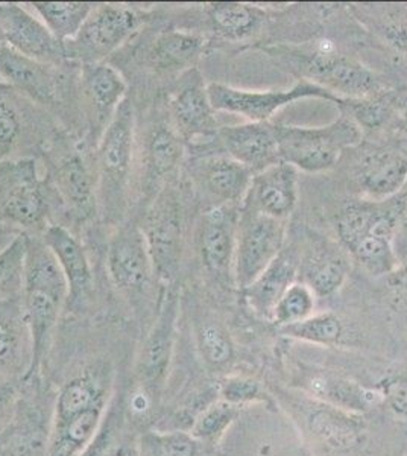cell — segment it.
I'll list each match as a JSON object with an SVG mask.
<instances>
[{
    "mask_svg": "<svg viewBox=\"0 0 407 456\" xmlns=\"http://www.w3.org/2000/svg\"><path fill=\"white\" fill-rule=\"evenodd\" d=\"M207 94L215 111L239 114L249 122H268L275 111L299 99H327L340 105L346 102V99L338 98L310 81H301L289 90L277 92H247L225 84L210 83L207 86Z\"/></svg>",
    "mask_w": 407,
    "mask_h": 456,
    "instance_id": "cell-12",
    "label": "cell"
},
{
    "mask_svg": "<svg viewBox=\"0 0 407 456\" xmlns=\"http://www.w3.org/2000/svg\"><path fill=\"white\" fill-rule=\"evenodd\" d=\"M42 240L55 256L69 285L66 311L83 315L94 303V270L87 251L64 225H47Z\"/></svg>",
    "mask_w": 407,
    "mask_h": 456,
    "instance_id": "cell-14",
    "label": "cell"
},
{
    "mask_svg": "<svg viewBox=\"0 0 407 456\" xmlns=\"http://www.w3.org/2000/svg\"><path fill=\"white\" fill-rule=\"evenodd\" d=\"M298 266L299 259L295 249H281L268 268L258 275L257 281L245 289L254 311L266 318H273L281 297L292 286Z\"/></svg>",
    "mask_w": 407,
    "mask_h": 456,
    "instance_id": "cell-26",
    "label": "cell"
},
{
    "mask_svg": "<svg viewBox=\"0 0 407 456\" xmlns=\"http://www.w3.org/2000/svg\"><path fill=\"white\" fill-rule=\"evenodd\" d=\"M183 139L170 125H151L135 148V167H139L142 195L154 200L169 186L170 178L183 161Z\"/></svg>",
    "mask_w": 407,
    "mask_h": 456,
    "instance_id": "cell-13",
    "label": "cell"
},
{
    "mask_svg": "<svg viewBox=\"0 0 407 456\" xmlns=\"http://www.w3.org/2000/svg\"><path fill=\"white\" fill-rule=\"evenodd\" d=\"M215 113L201 75L191 70L170 96V126L184 141L207 139L219 131Z\"/></svg>",
    "mask_w": 407,
    "mask_h": 456,
    "instance_id": "cell-18",
    "label": "cell"
},
{
    "mask_svg": "<svg viewBox=\"0 0 407 456\" xmlns=\"http://www.w3.org/2000/svg\"><path fill=\"white\" fill-rule=\"evenodd\" d=\"M280 160L297 171L321 172L335 167L344 150L361 142L359 125L346 116L322 128L275 125Z\"/></svg>",
    "mask_w": 407,
    "mask_h": 456,
    "instance_id": "cell-6",
    "label": "cell"
},
{
    "mask_svg": "<svg viewBox=\"0 0 407 456\" xmlns=\"http://www.w3.org/2000/svg\"><path fill=\"white\" fill-rule=\"evenodd\" d=\"M219 393L224 402L238 406L245 402L258 399L260 388L251 379L228 378L222 382Z\"/></svg>",
    "mask_w": 407,
    "mask_h": 456,
    "instance_id": "cell-42",
    "label": "cell"
},
{
    "mask_svg": "<svg viewBox=\"0 0 407 456\" xmlns=\"http://www.w3.org/2000/svg\"><path fill=\"white\" fill-rule=\"evenodd\" d=\"M239 213L236 204L212 206L202 215L198 249L206 270L217 279L230 274L234 265Z\"/></svg>",
    "mask_w": 407,
    "mask_h": 456,
    "instance_id": "cell-17",
    "label": "cell"
},
{
    "mask_svg": "<svg viewBox=\"0 0 407 456\" xmlns=\"http://www.w3.org/2000/svg\"><path fill=\"white\" fill-rule=\"evenodd\" d=\"M210 19L216 29L230 37L247 36L253 31L260 21V14L256 8L242 4H213L210 8Z\"/></svg>",
    "mask_w": 407,
    "mask_h": 456,
    "instance_id": "cell-37",
    "label": "cell"
},
{
    "mask_svg": "<svg viewBox=\"0 0 407 456\" xmlns=\"http://www.w3.org/2000/svg\"><path fill=\"white\" fill-rule=\"evenodd\" d=\"M199 441L186 430H144L135 444L139 456H196Z\"/></svg>",
    "mask_w": 407,
    "mask_h": 456,
    "instance_id": "cell-33",
    "label": "cell"
},
{
    "mask_svg": "<svg viewBox=\"0 0 407 456\" xmlns=\"http://www.w3.org/2000/svg\"><path fill=\"white\" fill-rule=\"evenodd\" d=\"M29 236L16 238L0 249V305L21 297Z\"/></svg>",
    "mask_w": 407,
    "mask_h": 456,
    "instance_id": "cell-32",
    "label": "cell"
},
{
    "mask_svg": "<svg viewBox=\"0 0 407 456\" xmlns=\"http://www.w3.org/2000/svg\"><path fill=\"white\" fill-rule=\"evenodd\" d=\"M21 380L0 379V434L10 425L20 399Z\"/></svg>",
    "mask_w": 407,
    "mask_h": 456,
    "instance_id": "cell-43",
    "label": "cell"
},
{
    "mask_svg": "<svg viewBox=\"0 0 407 456\" xmlns=\"http://www.w3.org/2000/svg\"><path fill=\"white\" fill-rule=\"evenodd\" d=\"M348 264L346 256L335 247H322L307 257L305 264V281L318 296L329 297L339 289L346 281Z\"/></svg>",
    "mask_w": 407,
    "mask_h": 456,
    "instance_id": "cell-31",
    "label": "cell"
},
{
    "mask_svg": "<svg viewBox=\"0 0 407 456\" xmlns=\"http://www.w3.org/2000/svg\"><path fill=\"white\" fill-rule=\"evenodd\" d=\"M139 434L135 432L125 415L119 382L103 417L102 425L92 443L85 447L81 456H126L135 451Z\"/></svg>",
    "mask_w": 407,
    "mask_h": 456,
    "instance_id": "cell-28",
    "label": "cell"
},
{
    "mask_svg": "<svg viewBox=\"0 0 407 456\" xmlns=\"http://www.w3.org/2000/svg\"><path fill=\"white\" fill-rule=\"evenodd\" d=\"M309 423L316 436L335 446L348 444L357 434L354 421L327 406L325 410L310 412Z\"/></svg>",
    "mask_w": 407,
    "mask_h": 456,
    "instance_id": "cell-38",
    "label": "cell"
},
{
    "mask_svg": "<svg viewBox=\"0 0 407 456\" xmlns=\"http://www.w3.org/2000/svg\"><path fill=\"white\" fill-rule=\"evenodd\" d=\"M240 213L243 215L239 216L234 277L239 288L247 289L281 253L284 223L253 208H245Z\"/></svg>",
    "mask_w": 407,
    "mask_h": 456,
    "instance_id": "cell-11",
    "label": "cell"
},
{
    "mask_svg": "<svg viewBox=\"0 0 407 456\" xmlns=\"http://www.w3.org/2000/svg\"><path fill=\"white\" fill-rule=\"evenodd\" d=\"M107 273L114 289L133 311L142 312L148 307L152 288L159 281L137 224L120 225L111 234L107 247Z\"/></svg>",
    "mask_w": 407,
    "mask_h": 456,
    "instance_id": "cell-7",
    "label": "cell"
},
{
    "mask_svg": "<svg viewBox=\"0 0 407 456\" xmlns=\"http://www.w3.org/2000/svg\"><path fill=\"white\" fill-rule=\"evenodd\" d=\"M245 208L284 221L298 201V171L279 161L253 176Z\"/></svg>",
    "mask_w": 407,
    "mask_h": 456,
    "instance_id": "cell-21",
    "label": "cell"
},
{
    "mask_svg": "<svg viewBox=\"0 0 407 456\" xmlns=\"http://www.w3.org/2000/svg\"><path fill=\"white\" fill-rule=\"evenodd\" d=\"M55 395L47 376L21 380L16 414L0 434V456H46Z\"/></svg>",
    "mask_w": 407,
    "mask_h": 456,
    "instance_id": "cell-4",
    "label": "cell"
},
{
    "mask_svg": "<svg viewBox=\"0 0 407 456\" xmlns=\"http://www.w3.org/2000/svg\"><path fill=\"white\" fill-rule=\"evenodd\" d=\"M53 64L37 61L0 43V84L16 88L40 104H52L58 94Z\"/></svg>",
    "mask_w": 407,
    "mask_h": 456,
    "instance_id": "cell-22",
    "label": "cell"
},
{
    "mask_svg": "<svg viewBox=\"0 0 407 456\" xmlns=\"http://www.w3.org/2000/svg\"><path fill=\"white\" fill-rule=\"evenodd\" d=\"M238 406L227 402H212L196 415L191 426V434L199 443H215L232 425L238 415Z\"/></svg>",
    "mask_w": 407,
    "mask_h": 456,
    "instance_id": "cell-36",
    "label": "cell"
},
{
    "mask_svg": "<svg viewBox=\"0 0 407 456\" xmlns=\"http://www.w3.org/2000/svg\"><path fill=\"white\" fill-rule=\"evenodd\" d=\"M126 456H139L137 455V452H131V453H129V455H126Z\"/></svg>",
    "mask_w": 407,
    "mask_h": 456,
    "instance_id": "cell-46",
    "label": "cell"
},
{
    "mask_svg": "<svg viewBox=\"0 0 407 456\" xmlns=\"http://www.w3.org/2000/svg\"><path fill=\"white\" fill-rule=\"evenodd\" d=\"M81 94L90 122V134L98 145L120 105L126 101L128 84L122 73L109 62L81 66Z\"/></svg>",
    "mask_w": 407,
    "mask_h": 456,
    "instance_id": "cell-15",
    "label": "cell"
},
{
    "mask_svg": "<svg viewBox=\"0 0 407 456\" xmlns=\"http://www.w3.org/2000/svg\"><path fill=\"white\" fill-rule=\"evenodd\" d=\"M206 49V40L186 31L161 32L150 49V64L155 72L175 73L195 66Z\"/></svg>",
    "mask_w": 407,
    "mask_h": 456,
    "instance_id": "cell-27",
    "label": "cell"
},
{
    "mask_svg": "<svg viewBox=\"0 0 407 456\" xmlns=\"http://www.w3.org/2000/svg\"><path fill=\"white\" fill-rule=\"evenodd\" d=\"M32 362V341L20 298L0 305V379L23 380Z\"/></svg>",
    "mask_w": 407,
    "mask_h": 456,
    "instance_id": "cell-25",
    "label": "cell"
},
{
    "mask_svg": "<svg viewBox=\"0 0 407 456\" xmlns=\"http://www.w3.org/2000/svg\"><path fill=\"white\" fill-rule=\"evenodd\" d=\"M301 72L310 83L329 90L338 98L346 94L350 99H365L380 90V81L368 69L339 55H310L303 62Z\"/></svg>",
    "mask_w": 407,
    "mask_h": 456,
    "instance_id": "cell-19",
    "label": "cell"
},
{
    "mask_svg": "<svg viewBox=\"0 0 407 456\" xmlns=\"http://www.w3.org/2000/svg\"><path fill=\"white\" fill-rule=\"evenodd\" d=\"M180 316V292L174 285L161 288L160 300L148 332L135 350L129 380L157 400H163L169 382Z\"/></svg>",
    "mask_w": 407,
    "mask_h": 456,
    "instance_id": "cell-3",
    "label": "cell"
},
{
    "mask_svg": "<svg viewBox=\"0 0 407 456\" xmlns=\"http://www.w3.org/2000/svg\"><path fill=\"white\" fill-rule=\"evenodd\" d=\"M21 134L20 116L14 105L0 98V161L11 152Z\"/></svg>",
    "mask_w": 407,
    "mask_h": 456,
    "instance_id": "cell-41",
    "label": "cell"
},
{
    "mask_svg": "<svg viewBox=\"0 0 407 456\" xmlns=\"http://www.w3.org/2000/svg\"><path fill=\"white\" fill-rule=\"evenodd\" d=\"M0 43L46 64L66 60L61 43L28 6L0 4Z\"/></svg>",
    "mask_w": 407,
    "mask_h": 456,
    "instance_id": "cell-16",
    "label": "cell"
},
{
    "mask_svg": "<svg viewBox=\"0 0 407 456\" xmlns=\"http://www.w3.org/2000/svg\"><path fill=\"white\" fill-rule=\"evenodd\" d=\"M140 25L142 17L129 6L94 5L77 36L62 45L64 58L81 64L105 62L134 36Z\"/></svg>",
    "mask_w": 407,
    "mask_h": 456,
    "instance_id": "cell-10",
    "label": "cell"
},
{
    "mask_svg": "<svg viewBox=\"0 0 407 456\" xmlns=\"http://www.w3.org/2000/svg\"><path fill=\"white\" fill-rule=\"evenodd\" d=\"M407 182V157L397 151H379L366 159L362 186L374 198H389Z\"/></svg>",
    "mask_w": 407,
    "mask_h": 456,
    "instance_id": "cell-29",
    "label": "cell"
},
{
    "mask_svg": "<svg viewBox=\"0 0 407 456\" xmlns=\"http://www.w3.org/2000/svg\"><path fill=\"white\" fill-rule=\"evenodd\" d=\"M397 213L395 208L363 204L339 215L338 233L342 244L372 274H385L397 262L392 249Z\"/></svg>",
    "mask_w": 407,
    "mask_h": 456,
    "instance_id": "cell-5",
    "label": "cell"
},
{
    "mask_svg": "<svg viewBox=\"0 0 407 456\" xmlns=\"http://www.w3.org/2000/svg\"><path fill=\"white\" fill-rule=\"evenodd\" d=\"M196 344L202 361L212 369H221L232 361V339L219 322L202 320L196 327Z\"/></svg>",
    "mask_w": 407,
    "mask_h": 456,
    "instance_id": "cell-35",
    "label": "cell"
},
{
    "mask_svg": "<svg viewBox=\"0 0 407 456\" xmlns=\"http://www.w3.org/2000/svg\"><path fill=\"white\" fill-rule=\"evenodd\" d=\"M191 172L202 192L221 204H238L247 198L253 182L249 169L228 156H210L193 163Z\"/></svg>",
    "mask_w": 407,
    "mask_h": 456,
    "instance_id": "cell-24",
    "label": "cell"
},
{
    "mask_svg": "<svg viewBox=\"0 0 407 456\" xmlns=\"http://www.w3.org/2000/svg\"><path fill=\"white\" fill-rule=\"evenodd\" d=\"M135 148L134 107L126 99L96 145L94 175L99 212L105 221L120 223L125 216L133 186Z\"/></svg>",
    "mask_w": 407,
    "mask_h": 456,
    "instance_id": "cell-2",
    "label": "cell"
},
{
    "mask_svg": "<svg viewBox=\"0 0 407 456\" xmlns=\"http://www.w3.org/2000/svg\"><path fill=\"white\" fill-rule=\"evenodd\" d=\"M49 212L46 189L34 159L0 161V221L45 232Z\"/></svg>",
    "mask_w": 407,
    "mask_h": 456,
    "instance_id": "cell-9",
    "label": "cell"
},
{
    "mask_svg": "<svg viewBox=\"0 0 407 456\" xmlns=\"http://www.w3.org/2000/svg\"><path fill=\"white\" fill-rule=\"evenodd\" d=\"M283 332L305 341L333 344L340 338L342 324L338 320V316L333 314H324L313 318H305L303 322H295L290 326H284Z\"/></svg>",
    "mask_w": 407,
    "mask_h": 456,
    "instance_id": "cell-39",
    "label": "cell"
},
{
    "mask_svg": "<svg viewBox=\"0 0 407 456\" xmlns=\"http://www.w3.org/2000/svg\"><path fill=\"white\" fill-rule=\"evenodd\" d=\"M385 395L392 410L398 414L407 415V380L394 379L385 387Z\"/></svg>",
    "mask_w": 407,
    "mask_h": 456,
    "instance_id": "cell-44",
    "label": "cell"
},
{
    "mask_svg": "<svg viewBox=\"0 0 407 456\" xmlns=\"http://www.w3.org/2000/svg\"><path fill=\"white\" fill-rule=\"evenodd\" d=\"M217 135L228 157L239 161L253 175L281 161L275 125L269 122H248L224 126L217 131Z\"/></svg>",
    "mask_w": 407,
    "mask_h": 456,
    "instance_id": "cell-20",
    "label": "cell"
},
{
    "mask_svg": "<svg viewBox=\"0 0 407 456\" xmlns=\"http://www.w3.org/2000/svg\"><path fill=\"white\" fill-rule=\"evenodd\" d=\"M58 198L73 218L88 221L99 212L96 175L77 152L60 160L53 171Z\"/></svg>",
    "mask_w": 407,
    "mask_h": 456,
    "instance_id": "cell-23",
    "label": "cell"
},
{
    "mask_svg": "<svg viewBox=\"0 0 407 456\" xmlns=\"http://www.w3.org/2000/svg\"><path fill=\"white\" fill-rule=\"evenodd\" d=\"M313 311V296L312 290L305 285H292L281 297L273 311V322L281 326H290L295 322L309 318Z\"/></svg>",
    "mask_w": 407,
    "mask_h": 456,
    "instance_id": "cell-40",
    "label": "cell"
},
{
    "mask_svg": "<svg viewBox=\"0 0 407 456\" xmlns=\"http://www.w3.org/2000/svg\"><path fill=\"white\" fill-rule=\"evenodd\" d=\"M96 4L88 2H32L28 8L36 14L58 42H70L81 31Z\"/></svg>",
    "mask_w": 407,
    "mask_h": 456,
    "instance_id": "cell-30",
    "label": "cell"
},
{
    "mask_svg": "<svg viewBox=\"0 0 407 456\" xmlns=\"http://www.w3.org/2000/svg\"><path fill=\"white\" fill-rule=\"evenodd\" d=\"M363 105V109L361 107H356L354 109V114H356L357 119L363 122L366 125H376L383 119V116H385V111H383L382 107L379 104H362Z\"/></svg>",
    "mask_w": 407,
    "mask_h": 456,
    "instance_id": "cell-45",
    "label": "cell"
},
{
    "mask_svg": "<svg viewBox=\"0 0 407 456\" xmlns=\"http://www.w3.org/2000/svg\"><path fill=\"white\" fill-rule=\"evenodd\" d=\"M69 300V285L55 256L42 238H29L21 309L32 341V362L25 379L47 376L58 324Z\"/></svg>",
    "mask_w": 407,
    "mask_h": 456,
    "instance_id": "cell-1",
    "label": "cell"
},
{
    "mask_svg": "<svg viewBox=\"0 0 407 456\" xmlns=\"http://www.w3.org/2000/svg\"><path fill=\"white\" fill-rule=\"evenodd\" d=\"M140 230L160 286L174 285L180 270L184 240V215L174 187H165L150 202Z\"/></svg>",
    "mask_w": 407,
    "mask_h": 456,
    "instance_id": "cell-8",
    "label": "cell"
},
{
    "mask_svg": "<svg viewBox=\"0 0 407 456\" xmlns=\"http://www.w3.org/2000/svg\"><path fill=\"white\" fill-rule=\"evenodd\" d=\"M309 388L313 395L333 404L335 408L340 406L346 410H365V391L346 379L320 374L310 379Z\"/></svg>",
    "mask_w": 407,
    "mask_h": 456,
    "instance_id": "cell-34",
    "label": "cell"
}]
</instances>
